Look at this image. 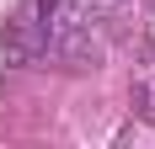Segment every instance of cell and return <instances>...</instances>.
<instances>
[{
	"instance_id": "obj_1",
	"label": "cell",
	"mask_w": 155,
	"mask_h": 149,
	"mask_svg": "<svg viewBox=\"0 0 155 149\" xmlns=\"http://www.w3.org/2000/svg\"><path fill=\"white\" fill-rule=\"evenodd\" d=\"M86 16L70 0H27L11 21V53L16 59H59L80 43Z\"/></svg>"
}]
</instances>
